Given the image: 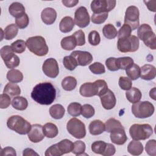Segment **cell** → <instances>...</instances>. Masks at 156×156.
I'll return each mask as SVG.
<instances>
[{"mask_svg": "<svg viewBox=\"0 0 156 156\" xmlns=\"http://www.w3.org/2000/svg\"><path fill=\"white\" fill-rule=\"evenodd\" d=\"M31 98L41 105H50L55 100L56 90L50 82H41L36 85L31 92Z\"/></svg>", "mask_w": 156, "mask_h": 156, "instance_id": "obj_1", "label": "cell"}, {"mask_svg": "<svg viewBox=\"0 0 156 156\" xmlns=\"http://www.w3.org/2000/svg\"><path fill=\"white\" fill-rule=\"evenodd\" d=\"M26 46L33 54L41 57L46 55L48 52V46L45 39L41 36H34L27 39Z\"/></svg>", "mask_w": 156, "mask_h": 156, "instance_id": "obj_2", "label": "cell"}, {"mask_svg": "<svg viewBox=\"0 0 156 156\" xmlns=\"http://www.w3.org/2000/svg\"><path fill=\"white\" fill-rule=\"evenodd\" d=\"M9 129L20 135H26L30 131L32 125L20 115L11 116L7 121Z\"/></svg>", "mask_w": 156, "mask_h": 156, "instance_id": "obj_3", "label": "cell"}, {"mask_svg": "<svg viewBox=\"0 0 156 156\" xmlns=\"http://www.w3.org/2000/svg\"><path fill=\"white\" fill-rule=\"evenodd\" d=\"M137 35L146 46L153 50L156 49V36L149 24H141L137 30Z\"/></svg>", "mask_w": 156, "mask_h": 156, "instance_id": "obj_4", "label": "cell"}, {"mask_svg": "<svg viewBox=\"0 0 156 156\" xmlns=\"http://www.w3.org/2000/svg\"><path fill=\"white\" fill-rule=\"evenodd\" d=\"M153 133V129L149 124H134L129 129V134L133 140L140 141L149 138Z\"/></svg>", "mask_w": 156, "mask_h": 156, "instance_id": "obj_5", "label": "cell"}, {"mask_svg": "<svg viewBox=\"0 0 156 156\" xmlns=\"http://www.w3.org/2000/svg\"><path fill=\"white\" fill-rule=\"evenodd\" d=\"M154 107L149 101H138L132 106L133 115L138 118H146L154 113Z\"/></svg>", "mask_w": 156, "mask_h": 156, "instance_id": "obj_6", "label": "cell"}, {"mask_svg": "<svg viewBox=\"0 0 156 156\" xmlns=\"http://www.w3.org/2000/svg\"><path fill=\"white\" fill-rule=\"evenodd\" d=\"M139 44L138 38L135 35H131L129 37L118 38L117 48L121 52H133L138 49Z\"/></svg>", "mask_w": 156, "mask_h": 156, "instance_id": "obj_7", "label": "cell"}, {"mask_svg": "<svg viewBox=\"0 0 156 156\" xmlns=\"http://www.w3.org/2000/svg\"><path fill=\"white\" fill-rule=\"evenodd\" d=\"M66 129L72 136L77 139L83 138L86 135L85 124L76 118H73L68 121Z\"/></svg>", "mask_w": 156, "mask_h": 156, "instance_id": "obj_8", "label": "cell"}, {"mask_svg": "<svg viewBox=\"0 0 156 156\" xmlns=\"http://www.w3.org/2000/svg\"><path fill=\"white\" fill-rule=\"evenodd\" d=\"M0 54L7 68L13 69L20 65V60L18 56L14 54L11 46L9 45L3 46L0 50Z\"/></svg>", "mask_w": 156, "mask_h": 156, "instance_id": "obj_9", "label": "cell"}, {"mask_svg": "<svg viewBox=\"0 0 156 156\" xmlns=\"http://www.w3.org/2000/svg\"><path fill=\"white\" fill-rule=\"evenodd\" d=\"M140 12L137 7L130 5L128 7L125 12L124 24H128L132 30L136 29L139 26Z\"/></svg>", "mask_w": 156, "mask_h": 156, "instance_id": "obj_10", "label": "cell"}, {"mask_svg": "<svg viewBox=\"0 0 156 156\" xmlns=\"http://www.w3.org/2000/svg\"><path fill=\"white\" fill-rule=\"evenodd\" d=\"M116 3L115 0H94L91 3V9L93 13H108L115 7Z\"/></svg>", "mask_w": 156, "mask_h": 156, "instance_id": "obj_11", "label": "cell"}, {"mask_svg": "<svg viewBox=\"0 0 156 156\" xmlns=\"http://www.w3.org/2000/svg\"><path fill=\"white\" fill-rule=\"evenodd\" d=\"M74 23L80 28H84L90 24V19L86 7L81 6L76 9L74 13Z\"/></svg>", "mask_w": 156, "mask_h": 156, "instance_id": "obj_12", "label": "cell"}, {"mask_svg": "<svg viewBox=\"0 0 156 156\" xmlns=\"http://www.w3.org/2000/svg\"><path fill=\"white\" fill-rule=\"evenodd\" d=\"M42 70L48 77L55 78L59 74V68L57 60L54 58L46 59L42 65Z\"/></svg>", "mask_w": 156, "mask_h": 156, "instance_id": "obj_13", "label": "cell"}, {"mask_svg": "<svg viewBox=\"0 0 156 156\" xmlns=\"http://www.w3.org/2000/svg\"><path fill=\"white\" fill-rule=\"evenodd\" d=\"M71 55L76 60L78 65L85 66L93 61V56L91 54L87 51H74L71 53Z\"/></svg>", "mask_w": 156, "mask_h": 156, "instance_id": "obj_14", "label": "cell"}, {"mask_svg": "<svg viewBox=\"0 0 156 156\" xmlns=\"http://www.w3.org/2000/svg\"><path fill=\"white\" fill-rule=\"evenodd\" d=\"M28 138L32 143H38L44 139L43 126L38 124L32 125L31 129L27 133Z\"/></svg>", "mask_w": 156, "mask_h": 156, "instance_id": "obj_15", "label": "cell"}, {"mask_svg": "<svg viewBox=\"0 0 156 156\" xmlns=\"http://www.w3.org/2000/svg\"><path fill=\"white\" fill-rule=\"evenodd\" d=\"M102 107L106 110L112 109L116 105V99L112 91L108 89L107 92L99 96Z\"/></svg>", "mask_w": 156, "mask_h": 156, "instance_id": "obj_16", "label": "cell"}, {"mask_svg": "<svg viewBox=\"0 0 156 156\" xmlns=\"http://www.w3.org/2000/svg\"><path fill=\"white\" fill-rule=\"evenodd\" d=\"M110 140L114 144L117 145L124 144L127 140L124 127L118 128L110 132Z\"/></svg>", "mask_w": 156, "mask_h": 156, "instance_id": "obj_17", "label": "cell"}, {"mask_svg": "<svg viewBox=\"0 0 156 156\" xmlns=\"http://www.w3.org/2000/svg\"><path fill=\"white\" fill-rule=\"evenodd\" d=\"M57 18V12L55 9L51 7L44 9L41 13V18L42 21L47 24H52Z\"/></svg>", "mask_w": 156, "mask_h": 156, "instance_id": "obj_18", "label": "cell"}, {"mask_svg": "<svg viewBox=\"0 0 156 156\" xmlns=\"http://www.w3.org/2000/svg\"><path fill=\"white\" fill-rule=\"evenodd\" d=\"M156 76V68L150 64H146L140 68V77L142 79L150 80L154 79Z\"/></svg>", "mask_w": 156, "mask_h": 156, "instance_id": "obj_19", "label": "cell"}, {"mask_svg": "<svg viewBox=\"0 0 156 156\" xmlns=\"http://www.w3.org/2000/svg\"><path fill=\"white\" fill-rule=\"evenodd\" d=\"M105 130V124H104L101 120H94L89 124V132L93 135H100Z\"/></svg>", "mask_w": 156, "mask_h": 156, "instance_id": "obj_20", "label": "cell"}, {"mask_svg": "<svg viewBox=\"0 0 156 156\" xmlns=\"http://www.w3.org/2000/svg\"><path fill=\"white\" fill-rule=\"evenodd\" d=\"M79 93L83 97H92L96 96V89L93 82H86L83 83L79 89Z\"/></svg>", "mask_w": 156, "mask_h": 156, "instance_id": "obj_21", "label": "cell"}, {"mask_svg": "<svg viewBox=\"0 0 156 156\" xmlns=\"http://www.w3.org/2000/svg\"><path fill=\"white\" fill-rule=\"evenodd\" d=\"M74 21L73 19L69 16L63 17L59 24L60 30L63 33L71 32L74 27Z\"/></svg>", "mask_w": 156, "mask_h": 156, "instance_id": "obj_22", "label": "cell"}, {"mask_svg": "<svg viewBox=\"0 0 156 156\" xmlns=\"http://www.w3.org/2000/svg\"><path fill=\"white\" fill-rule=\"evenodd\" d=\"M9 12L12 16L15 17L16 18H19L26 13L25 7L22 4L18 2H15L11 4L9 7Z\"/></svg>", "mask_w": 156, "mask_h": 156, "instance_id": "obj_23", "label": "cell"}, {"mask_svg": "<svg viewBox=\"0 0 156 156\" xmlns=\"http://www.w3.org/2000/svg\"><path fill=\"white\" fill-rule=\"evenodd\" d=\"M126 96L127 99L131 103L135 104L140 101L142 94L140 90L136 87H131L126 92Z\"/></svg>", "mask_w": 156, "mask_h": 156, "instance_id": "obj_24", "label": "cell"}, {"mask_svg": "<svg viewBox=\"0 0 156 156\" xmlns=\"http://www.w3.org/2000/svg\"><path fill=\"white\" fill-rule=\"evenodd\" d=\"M143 144L138 141L132 140L127 146V151L133 155H140L143 151Z\"/></svg>", "mask_w": 156, "mask_h": 156, "instance_id": "obj_25", "label": "cell"}, {"mask_svg": "<svg viewBox=\"0 0 156 156\" xmlns=\"http://www.w3.org/2000/svg\"><path fill=\"white\" fill-rule=\"evenodd\" d=\"M43 132L44 136L49 138L55 137L58 133V130L57 126L51 122L46 123L43 126Z\"/></svg>", "mask_w": 156, "mask_h": 156, "instance_id": "obj_26", "label": "cell"}, {"mask_svg": "<svg viewBox=\"0 0 156 156\" xmlns=\"http://www.w3.org/2000/svg\"><path fill=\"white\" fill-rule=\"evenodd\" d=\"M65 108L61 104H58L52 105L49 108V114L51 116L55 119L62 118L65 115Z\"/></svg>", "mask_w": 156, "mask_h": 156, "instance_id": "obj_27", "label": "cell"}, {"mask_svg": "<svg viewBox=\"0 0 156 156\" xmlns=\"http://www.w3.org/2000/svg\"><path fill=\"white\" fill-rule=\"evenodd\" d=\"M11 104L12 107L18 110H24L28 106L27 100L23 96H16L13 98Z\"/></svg>", "mask_w": 156, "mask_h": 156, "instance_id": "obj_28", "label": "cell"}, {"mask_svg": "<svg viewBox=\"0 0 156 156\" xmlns=\"http://www.w3.org/2000/svg\"><path fill=\"white\" fill-rule=\"evenodd\" d=\"M6 77L10 82L18 83L23 80V74L18 69H12L7 72Z\"/></svg>", "mask_w": 156, "mask_h": 156, "instance_id": "obj_29", "label": "cell"}, {"mask_svg": "<svg viewBox=\"0 0 156 156\" xmlns=\"http://www.w3.org/2000/svg\"><path fill=\"white\" fill-rule=\"evenodd\" d=\"M60 44L62 48L66 51L73 50L77 46L76 40L73 35L67 36L62 38Z\"/></svg>", "mask_w": 156, "mask_h": 156, "instance_id": "obj_30", "label": "cell"}, {"mask_svg": "<svg viewBox=\"0 0 156 156\" xmlns=\"http://www.w3.org/2000/svg\"><path fill=\"white\" fill-rule=\"evenodd\" d=\"M57 146L62 154H68L72 152L74 147V143L68 139H64L57 143Z\"/></svg>", "mask_w": 156, "mask_h": 156, "instance_id": "obj_31", "label": "cell"}, {"mask_svg": "<svg viewBox=\"0 0 156 156\" xmlns=\"http://www.w3.org/2000/svg\"><path fill=\"white\" fill-rule=\"evenodd\" d=\"M3 93H6L10 96H15L20 94L21 89L17 84L12 82H9L7 83L4 87Z\"/></svg>", "mask_w": 156, "mask_h": 156, "instance_id": "obj_32", "label": "cell"}, {"mask_svg": "<svg viewBox=\"0 0 156 156\" xmlns=\"http://www.w3.org/2000/svg\"><path fill=\"white\" fill-rule=\"evenodd\" d=\"M104 36L109 40L115 38L118 35V31L115 27L112 24H105L102 29Z\"/></svg>", "mask_w": 156, "mask_h": 156, "instance_id": "obj_33", "label": "cell"}, {"mask_svg": "<svg viewBox=\"0 0 156 156\" xmlns=\"http://www.w3.org/2000/svg\"><path fill=\"white\" fill-rule=\"evenodd\" d=\"M77 85V80L73 76L65 77L62 81V87L66 91L73 90Z\"/></svg>", "mask_w": 156, "mask_h": 156, "instance_id": "obj_34", "label": "cell"}, {"mask_svg": "<svg viewBox=\"0 0 156 156\" xmlns=\"http://www.w3.org/2000/svg\"><path fill=\"white\" fill-rule=\"evenodd\" d=\"M18 32V27L16 24H11L8 25L4 29V38L7 40L14 38Z\"/></svg>", "mask_w": 156, "mask_h": 156, "instance_id": "obj_35", "label": "cell"}, {"mask_svg": "<svg viewBox=\"0 0 156 156\" xmlns=\"http://www.w3.org/2000/svg\"><path fill=\"white\" fill-rule=\"evenodd\" d=\"M126 73L131 80H136L140 77V67L133 63L130 67L126 69Z\"/></svg>", "mask_w": 156, "mask_h": 156, "instance_id": "obj_36", "label": "cell"}, {"mask_svg": "<svg viewBox=\"0 0 156 156\" xmlns=\"http://www.w3.org/2000/svg\"><path fill=\"white\" fill-rule=\"evenodd\" d=\"M93 83L96 89V96H101L103 95L107 92V90L108 89V85L104 80H97L95 82H94Z\"/></svg>", "mask_w": 156, "mask_h": 156, "instance_id": "obj_37", "label": "cell"}, {"mask_svg": "<svg viewBox=\"0 0 156 156\" xmlns=\"http://www.w3.org/2000/svg\"><path fill=\"white\" fill-rule=\"evenodd\" d=\"M134 63L133 60L130 57H122L117 58V65L119 69H126Z\"/></svg>", "mask_w": 156, "mask_h": 156, "instance_id": "obj_38", "label": "cell"}, {"mask_svg": "<svg viewBox=\"0 0 156 156\" xmlns=\"http://www.w3.org/2000/svg\"><path fill=\"white\" fill-rule=\"evenodd\" d=\"M63 64L65 68L69 71H73L78 66L76 60L71 55L65 56L63 58Z\"/></svg>", "mask_w": 156, "mask_h": 156, "instance_id": "obj_39", "label": "cell"}, {"mask_svg": "<svg viewBox=\"0 0 156 156\" xmlns=\"http://www.w3.org/2000/svg\"><path fill=\"white\" fill-rule=\"evenodd\" d=\"M81 107L82 105L78 102H71L70 103L67 108V111L68 114L73 117H76L79 116L81 113Z\"/></svg>", "mask_w": 156, "mask_h": 156, "instance_id": "obj_40", "label": "cell"}, {"mask_svg": "<svg viewBox=\"0 0 156 156\" xmlns=\"http://www.w3.org/2000/svg\"><path fill=\"white\" fill-rule=\"evenodd\" d=\"M105 130L107 132H110V133L112 130L116 129L123 127L121 122L115 118L108 119L105 123Z\"/></svg>", "mask_w": 156, "mask_h": 156, "instance_id": "obj_41", "label": "cell"}, {"mask_svg": "<svg viewBox=\"0 0 156 156\" xmlns=\"http://www.w3.org/2000/svg\"><path fill=\"white\" fill-rule=\"evenodd\" d=\"M10 46L14 52L21 54L25 51L26 43L23 40H17L13 42Z\"/></svg>", "mask_w": 156, "mask_h": 156, "instance_id": "obj_42", "label": "cell"}, {"mask_svg": "<svg viewBox=\"0 0 156 156\" xmlns=\"http://www.w3.org/2000/svg\"><path fill=\"white\" fill-rule=\"evenodd\" d=\"M107 146V143L104 141H96L92 143L91 150L93 152L102 155L104 152Z\"/></svg>", "mask_w": 156, "mask_h": 156, "instance_id": "obj_43", "label": "cell"}, {"mask_svg": "<svg viewBox=\"0 0 156 156\" xmlns=\"http://www.w3.org/2000/svg\"><path fill=\"white\" fill-rule=\"evenodd\" d=\"M95 110L94 107L90 104H84L81 107L80 113L85 118H90L94 115Z\"/></svg>", "mask_w": 156, "mask_h": 156, "instance_id": "obj_44", "label": "cell"}, {"mask_svg": "<svg viewBox=\"0 0 156 156\" xmlns=\"http://www.w3.org/2000/svg\"><path fill=\"white\" fill-rule=\"evenodd\" d=\"M85 146V144L82 141H76L74 143V147L71 152L76 155H83L86 148Z\"/></svg>", "mask_w": 156, "mask_h": 156, "instance_id": "obj_45", "label": "cell"}, {"mask_svg": "<svg viewBox=\"0 0 156 156\" xmlns=\"http://www.w3.org/2000/svg\"><path fill=\"white\" fill-rule=\"evenodd\" d=\"M108 15V14L107 12H104L102 13H93L91 17V20L92 23L94 24H102L107 19Z\"/></svg>", "mask_w": 156, "mask_h": 156, "instance_id": "obj_46", "label": "cell"}, {"mask_svg": "<svg viewBox=\"0 0 156 156\" xmlns=\"http://www.w3.org/2000/svg\"><path fill=\"white\" fill-rule=\"evenodd\" d=\"M89 69L93 74H101L105 72V69L103 64L100 62H94L89 66Z\"/></svg>", "mask_w": 156, "mask_h": 156, "instance_id": "obj_47", "label": "cell"}, {"mask_svg": "<svg viewBox=\"0 0 156 156\" xmlns=\"http://www.w3.org/2000/svg\"><path fill=\"white\" fill-rule=\"evenodd\" d=\"M88 39L89 43L93 46L98 45L101 41L100 35L96 30L91 31L88 34Z\"/></svg>", "mask_w": 156, "mask_h": 156, "instance_id": "obj_48", "label": "cell"}, {"mask_svg": "<svg viewBox=\"0 0 156 156\" xmlns=\"http://www.w3.org/2000/svg\"><path fill=\"white\" fill-rule=\"evenodd\" d=\"M118 84L119 87L123 90H128L131 88L132 86V80L127 77L121 76L119 79Z\"/></svg>", "mask_w": 156, "mask_h": 156, "instance_id": "obj_49", "label": "cell"}, {"mask_svg": "<svg viewBox=\"0 0 156 156\" xmlns=\"http://www.w3.org/2000/svg\"><path fill=\"white\" fill-rule=\"evenodd\" d=\"M29 23V16L26 13H24L23 15L21 16L19 18H16L15 24L20 29H24L26 28Z\"/></svg>", "mask_w": 156, "mask_h": 156, "instance_id": "obj_50", "label": "cell"}, {"mask_svg": "<svg viewBox=\"0 0 156 156\" xmlns=\"http://www.w3.org/2000/svg\"><path fill=\"white\" fill-rule=\"evenodd\" d=\"M145 150L147 154L151 156L156 155V140H149L145 146Z\"/></svg>", "mask_w": 156, "mask_h": 156, "instance_id": "obj_51", "label": "cell"}, {"mask_svg": "<svg viewBox=\"0 0 156 156\" xmlns=\"http://www.w3.org/2000/svg\"><path fill=\"white\" fill-rule=\"evenodd\" d=\"M132 29L131 27L126 24H124L119 29L118 32V37L120 38H126L131 35Z\"/></svg>", "mask_w": 156, "mask_h": 156, "instance_id": "obj_52", "label": "cell"}, {"mask_svg": "<svg viewBox=\"0 0 156 156\" xmlns=\"http://www.w3.org/2000/svg\"><path fill=\"white\" fill-rule=\"evenodd\" d=\"M62 155L57 143L49 147L44 153L45 156H60Z\"/></svg>", "mask_w": 156, "mask_h": 156, "instance_id": "obj_53", "label": "cell"}, {"mask_svg": "<svg viewBox=\"0 0 156 156\" xmlns=\"http://www.w3.org/2000/svg\"><path fill=\"white\" fill-rule=\"evenodd\" d=\"M76 41L77 46H83L85 43V34L82 30H79L76 32H75L72 35Z\"/></svg>", "mask_w": 156, "mask_h": 156, "instance_id": "obj_54", "label": "cell"}, {"mask_svg": "<svg viewBox=\"0 0 156 156\" xmlns=\"http://www.w3.org/2000/svg\"><path fill=\"white\" fill-rule=\"evenodd\" d=\"M105 65L108 69L112 71L118 70L117 65V58L115 57H109L105 60Z\"/></svg>", "mask_w": 156, "mask_h": 156, "instance_id": "obj_55", "label": "cell"}, {"mask_svg": "<svg viewBox=\"0 0 156 156\" xmlns=\"http://www.w3.org/2000/svg\"><path fill=\"white\" fill-rule=\"evenodd\" d=\"M11 99L6 93H2L0 95V108L2 109L7 108L11 104Z\"/></svg>", "mask_w": 156, "mask_h": 156, "instance_id": "obj_56", "label": "cell"}, {"mask_svg": "<svg viewBox=\"0 0 156 156\" xmlns=\"http://www.w3.org/2000/svg\"><path fill=\"white\" fill-rule=\"evenodd\" d=\"M5 155H12V156H16V151L14 148L8 146L5 147L1 149L0 152V156H5Z\"/></svg>", "mask_w": 156, "mask_h": 156, "instance_id": "obj_57", "label": "cell"}, {"mask_svg": "<svg viewBox=\"0 0 156 156\" xmlns=\"http://www.w3.org/2000/svg\"><path fill=\"white\" fill-rule=\"evenodd\" d=\"M116 152V149L114 145L110 143H107L106 147L104 152L102 153V155L104 156H110L115 154Z\"/></svg>", "mask_w": 156, "mask_h": 156, "instance_id": "obj_58", "label": "cell"}, {"mask_svg": "<svg viewBox=\"0 0 156 156\" xmlns=\"http://www.w3.org/2000/svg\"><path fill=\"white\" fill-rule=\"evenodd\" d=\"M144 2L146 4L149 10L155 12H156V1L152 0V1H144Z\"/></svg>", "mask_w": 156, "mask_h": 156, "instance_id": "obj_59", "label": "cell"}, {"mask_svg": "<svg viewBox=\"0 0 156 156\" xmlns=\"http://www.w3.org/2000/svg\"><path fill=\"white\" fill-rule=\"evenodd\" d=\"M62 2L67 7H73L79 3V0H62Z\"/></svg>", "mask_w": 156, "mask_h": 156, "instance_id": "obj_60", "label": "cell"}, {"mask_svg": "<svg viewBox=\"0 0 156 156\" xmlns=\"http://www.w3.org/2000/svg\"><path fill=\"white\" fill-rule=\"evenodd\" d=\"M23 156H29V155H38V154L35 152L34 150H33L31 148H26L23 151Z\"/></svg>", "mask_w": 156, "mask_h": 156, "instance_id": "obj_61", "label": "cell"}, {"mask_svg": "<svg viewBox=\"0 0 156 156\" xmlns=\"http://www.w3.org/2000/svg\"><path fill=\"white\" fill-rule=\"evenodd\" d=\"M149 96L154 100H155V87H154L152 89L150 90Z\"/></svg>", "mask_w": 156, "mask_h": 156, "instance_id": "obj_62", "label": "cell"}]
</instances>
